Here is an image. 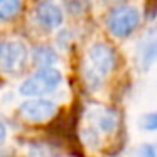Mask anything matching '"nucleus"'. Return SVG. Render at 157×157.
<instances>
[{
	"label": "nucleus",
	"instance_id": "obj_1",
	"mask_svg": "<svg viewBox=\"0 0 157 157\" xmlns=\"http://www.w3.org/2000/svg\"><path fill=\"white\" fill-rule=\"evenodd\" d=\"M117 68V54L108 44L95 42L88 49L85 66V81L91 90H96L103 79Z\"/></svg>",
	"mask_w": 157,
	"mask_h": 157
},
{
	"label": "nucleus",
	"instance_id": "obj_2",
	"mask_svg": "<svg viewBox=\"0 0 157 157\" xmlns=\"http://www.w3.org/2000/svg\"><path fill=\"white\" fill-rule=\"evenodd\" d=\"M63 83V75L54 66L39 68L21 85V95L27 98H44L46 95L56 91Z\"/></svg>",
	"mask_w": 157,
	"mask_h": 157
},
{
	"label": "nucleus",
	"instance_id": "obj_3",
	"mask_svg": "<svg viewBox=\"0 0 157 157\" xmlns=\"http://www.w3.org/2000/svg\"><path fill=\"white\" fill-rule=\"evenodd\" d=\"M140 12L132 5H122L110 12L106 19V29L112 36L118 39H127L139 29Z\"/></svg>",
	"mask_w": 157,
	"mask_h": 157
},
{
	"label": "nucleus",
	"instance_id": "obj_4",
	"mask_svg": "<svg viewBox=\"0 0 157 157\" xmlns=\"http://www.w3.org/2000/svg\"><path fill=\"white\" fill-rule=\"evenodd\" d=\"M29 51L22 41L4 39L0 41V73L2 75H19L25 68Z\"/></svg>",
	"mask_w": 157,
	"mask_h": 157
},
{
	"label": "nucleus",
	"instance_id": "obj_5",
	"mask_svg": "<svg viewBox=\"0 0 157 157\" xmlns=\"http://www.w3.org/2000/svg\"><path fill=\"white\" fill-rule=\"evenodd\" d=\"M58 113V106L48 98H29L19 106V115L27 123H46Z\"/></svg>",
	"mask_w": 157,
	"mask_h": 157
},
{
	"label": "nucleus",
	"instance_id": "obj_6",
	"mask_svg": "<svg viewBox=\"0 0 157 157\" xmlns=\"http://www.w3.org/2000/svg\"><path fill=\"white\" fill-rule=\"evenodd\" d=\"M63 10L54 0H41L36 7V21L42 31H56L63 24Z\"/></svg>",
	"mask_w": 157,
	"mask_h": 157
},
{
	"label": "nucleus",
	"instance_id": "obj_7",
	"mask_svg": "<svg viewBox=\"0 0 157 157\" xmlns=\"http://www.w3.org/2000/svg\"><path fill=\"white\" fill-rule=\"evenodd\" d=\"M118 127V117L113 110L106 108V110H101V112L96 113L95 117V127L93 128L96 132H103V133H113Z\"/></svg>",
	"mask_w": 157,
	"mask_h": 157
},
{
	"label": "nucleus",
	"instance_id": "obj_8",
	"mask_svg": "<svg viewBox=\"0 0 157 157\" xmlns=\"http://www.w3.org/2000/svg\"><path fill=\"white\" fill-rule=\"evenodd\" d=\"M58 61V54L52 48L49 46H39L34 49L32 52V63H34L37 68H49V66H54V63Z\"/></svg>",
	"mask_w": 157,
	"mask_h": 157
},
{
	"label": "nucleus",
	"instance_id": "obj_9",
	"mask_svg": "<svg viewBox=\"0 0 157 157\" xmlns=\"http://www.w3.org/2000/svg\"><path fill=\"white\" fill-rule=\"evenodd\" d=\"M22 10V0H0V21H12Z\"/></svg>",
	"mask_w": 157,
	"mask_h": 157
},
{
	"label": "nucleus",
	"instance_id": "obj_10",
	"mask_svg": "<svg viewBox=\"0 0 157 157\" xmlns=\"http://www.w3.org/2000/svg\"><path fill=\"white\" fill-rule=\"evenodd\" d=\"M155 63H157V36L144 48L142 56H140V64H142L144 69H149Z\"/></svg>",
	"mask_w": 157,
	"mask_h": 157
},
{
	"label": "nucleus",
	"instance_id": "obj_11",
	"mask_svg": "<svg viewBox=\"0 0 157 157\" xmlns=\"http://www.w3.org/2000/svg\"><path fill=\"white\" fill-rule=\"evenodd\" d=\"M140 127L145 132H157V112L144 115L142 120H140Z\"/></svg>",
	"mask_w": 157,
	"mask_h": 157
},
{
	"label": "nucleus",
	"instance_id": "obj_12",
	"mask_svg": "<svg viewBox=\"0 0 157 157\" xmlns=\"http://www.w3.org/2000/svg\"><path fill=\"white\" fill-rule=\"evenodd\" d=\"M135 157H157V145L155 144H142L140 147H137Z\"/></svg>",
	"mask_w": 157,
	"mask_h": 157
},
{
	"label": "nucleus",
	"instance_id": "obj_13",
	"mask_svg": "<svg viewBox=\"0 0 157 157\" xmlns=\"http://www.w3.org/2000/svg\"><path fill=\"white\" fill-rule=\"evenodd\" d=\"M66 7H68L69 12H73V14H78V12H81L83 9H85V4H83V0H64Z\"/></svg>",
	"mask_w": 157,
	"mask_h": 157
},
{
	"label": "nucleus",
	"instance_id": "obj_14",
	"mask_svg": "<svg viewBox=\"0 0 157 157\" xmlns=\"http://www.w3.org/2000/svg\"><path fill=\"white\" fill-rule=\"evenodd\" d=\"M5 139H7V127H5V123L0 120V145L5 142Z\"/></svg>",
	"mask_w": 157,
	"mask_h": 157
},
{
	"label": "nucleus",
	"instance_id": "obj_15",
	"mask_svg": "<svg viewBox=\"0 0 157 157\" xmlns=\"http://www.w3.org/2000/svg\"><path fill=\"white\" fill-rule=\"evenodd\" d=\"M52 157H58V155H52Z\"/></svg>",
	"mask_w": 157,
	"mask_h": 157
}]
</instances>
